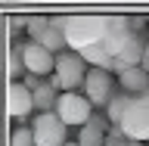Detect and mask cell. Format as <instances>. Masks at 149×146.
Wrapping results in <instances>:
<instances>
[{
    "mask_svg": "<svg viewBox=\"0 0 149 146\" xmlns=\"http://www.w3.org/2000/svg\"><path fill=\"white\" fill-rule=\"evenodd\" d=\"M102 34H106L102 16H68L65 22V41H68V50L74 53H84L87 47L102 44Z\"/></svg>",
    "mask_w": 149,
    "mask_h": 146,
    "instance_id": "1",
    "label": "cell"
},
{
    "mask_svg": "<svg viewBox=\"0 0 149 146\" xmlns=\"http://www.w3.org/2000/svg\"><path fill=\"white\" fill-rule=\"evenodd\" d=\"M87 75H90V65L84 62L81 53L65 50V53L56 56V75H53L56 90H62V93H78L74 87H84Z\"/></svg>",
    "mask_w": 149,
    "mask_h": 146,
    "instance_id": "2",
    "label": "cell"
},
{
    "mask_svg": "<svg viewBox=\"0 0 149 146\" xmlns=\"http://www.w3.org/2000/svg\"><path fill=\"white\" fill-rule=\"evenodd\" d=\"M56 115L62 118L65 128H87V121L93 118V103L84 93H59Z\"/></svg>",
    "mask_w": 149,
    "mask_h": 146,
    "instance_id": "3",
    "label": "cell"
},
{
    "mask_svg": "<svg viewBox=\"0 0 149 146\" xmlns=\"http://www.w3.org/2000/svg\"><path fill=\"white\" fill-rule=\"evenodd\" d=\"M37 146H65L68 143V128L62 124V118L56 112H37L31 121Z\"/></svg>",
    "mask_w": 149,
    "mask_h": 146,
    "instance_id": "4",
    "label": "cell"
},
{
    "mask_svg": "<svg viewBox=\"0 0 149 146\" xmlns=\"http://www.w3.org/2000/svg\"><path fill=\"white\" fill-rule=\"evenodd\" d=\"M84 96L93 103V109H96V106H102V109H106V106L118 96V81L112 78V72L90 68L87 81H84Z\"/></svg>",
    "mask_w": 149,
    "mask_h": 146,
    "instance_id": "5",
    "label": "cell"
},
{
    "mask_svg": "<svg viewBox=\"0 0 149 146\" xmlns=\"http://www.w3.org/2000/svg\"><path fill=\"white\" fill-rule=\"evenodd\" d=\"M118 128L127 134L130 143H146L149 140V106L140 96L130 100V106H127V112H124V118H121Z\"/></svg>",
    "mask_w": 149,
    "mask_h": 146,
    "instance_id": "6",
    "label": "cell"
},
{
    "mask_svg": "<svg viewBox=\"0 0 149 146\" xmlns=\"http://www.w3.org/2000/svg\"><path fill=\"white\" fill-rule=\"evenodd\" d=\"M22 59H25L28 75H37V78H47V75H56V56L47 50V47L28 41L22 44Z\"/></svg>",
    "mask_w": 149,
    "mask_h": 146,
    "instance_id": "7",
    "label": "cell"
},
{
    "mask_svg": "<svg viewBox=\"0 0 149 146\" xmlns=\"http://www.w3.org/2000/svg\"><path fill=\"white\" fill-rule=\"evenodd\" d=\"M146 41H143V34H130L127 41H124V47L118 50V56H115V68L112 72H130V68H140L143 65V56H146Z\"/></svg>",
    "mask_w": 149,
    "mask_h": 146,
    "instance_id": "8",
    "label": "cell"
},
{
    "mask_svg": "<svg viewBox=\"0 0 149 146\" xmlns=\"http://www.w3.org/2000/svg\"><path fill=\"white\" fill-rule=\"evenodd\" d=\"M6 106H9V115L16 121L28 118L31 112H34V93L28 90L25 84H9V93H6Z\"/></svg>",
    "mask_w": 149,
    "mask_h": 146,
    "instance_id": "9",
    "label": "cell"
},
{
    "mask_svg": "<svg viewBox=\"0 0 149 146\" xmlns=\"http://www.w3.org/2000/svg\"><path fill=\"white\" fill-rule=\"evenodd\" d=\"M134 34L130 31V19L118 16V19H106V34H102V47L109 50L112 56H118V50L124 47V41Z\"/></svg>",
    "mask_w": 149,
    "mask_h": 146,
    "instance_id": "10",
    "label": "cell"
},
{
    "mask_svg": "<svg viewBox=\"0 0 149 146\" xmlns=\"http://www.w3.org/2000/svg\"><path fill=\"white\" fill-rule=\"evenodd\" d=\"M109 118L106 115H93L87 121V128H81L78 134V146H106V134H109Z\"/></svg>",
    "mask_w": 149,
    "mask_h": 146,
    "instance_id": "11",
    "label": "cell"
},
{
    "mask_svg": "<svg viewBox=\"0 0 149 146\" xmlns=\"http://www.w3.org/2000/svg\"><path fill=\"white\" fill-rule=\"evenodd\" d=\"M118 87L121 93H127V96H143L149 90V75L143 68H130V72L118 75Z\"/></svg>",
    "mask_w": 149,
    "mask_h": 146,
    "instance_id": "12",
    "label": "cell"
},
{
    "mask_svg": "<svg viewBox=\"0 0 149 146\" xmlns=\"http://www.w3.org/2000/svg\"><path fill=\"white\" fill-rule=\"evenodd\" d=\"M84 62L90 65V68H102V72H112V68H115V56L109 53V50H106V47L102 44H96V47H87V50H84Z\"/></svg>",
    "mask_w": 149,
    "mask_h": 146,
    "instance_id": "13",
    "label": "cell"
},
{
    "mask_svg": "<svg viewBox=\"0 0 149 146\" xmlns=\"http://www.w3.org/2000/svg\"><path fill=\"white\" fill-rule=\"evenodd\" d=\"M34 93V109L37 112H56V103H59V93H56V84L53 81H44Z\"/></svg>",
    "mask_w": 149,
    "mask_h": 146,
    "instance_id": "14",
    "label": "cell"
},
{
    "mask_svg": "<svg viewBox=\"0 0 149 146\" xmlns=\"http://www.w3.org/2000/svg\"><path fill=\"white\" fill-rule=\"evenodd\" d=\"M6 72H9V81L19 84V78H25L28 68H25V59H22V44H13L9 47V65H6Z\"/></svg>",
    "mask_w": 149,
    "mask_h": 146,
    "instance_id": "15",
    "label": "cell"
},
{
    "mask_svg": "<svg viewBox=\"0 0 149 146\" xmlns=\"http://www.w3.org/2000/svg\"><path fill=\"white\" fill-rule=\"evenodd\" d=\"M130 100H134V96H127V93H118V96H115V100L106 106V118H109L112 128H118V124H121V118H124V112H127Z\"/></svg>",
    "mask_w": 149,
    "mask_h": 146,
    "instance_id": "16",
    "label": "cell"
},
{
    "mask_svg": "<svg viewBox=\"0 0 149 146\" xmlns=\"http://www.w3.org/2000/svg\"><path fill=\"white\" fill-rule=\"evenodd\" d=\"M47 31H50V16H28V37L31 41H40Z\"/></svg>",
    "mask_w": 149,
    "mask_h": 146,
    "instance_id": "17",
    "label": "cell"
},
{
    "mask_svg": "<svg viewBox=\"0 0 149 146\" xmlns=\"http://www.w3.org/2000/svg\"><path fill=\"white\" fill-rule=\"evenodd\" d=\"M9 146H37V143H34V131L19 124V128L9 134Z\"/></svg>",
    "mask_w": 149,
    "mask_h": 146,
    "instance_id": "18",
    "label": "cell"
},
{
    "mask_svg": "<svg viewBox=\"0 0 149 146\" xmlns=\"http://www.w3.org/2000/svg\"><path fill=\"white\" fill-rule=\"evenodd\" d=\"M106 146H130L127 134L121 128H109V134H106Z\"/></svg>",
    "mask_w": 149,
    "mask_h": 146,
    "instance_id": "19",
    "label": "cell"
},
{
    "mask_svg": "<svg viewBox=\"0 0 149 146\" xmlns=\"http://www.w3.org/2000/svg\"><path fill=\"white\" fill-rule=\"evenodd\" d=\"M6 28H9V31H22V28L28 31V16H9L6 19Z\"/></svg>",
    "mask_w": 149,
    "mask_h": 146,
    "instance_id": "20",
    "label": "cell"
},
{
    "mask_svg": "<svg viewBox=\"0 0 149 146\" xmlns=\"http://www.w3.org/2000/svg\"><path fill=\"white\" fill-rule=\"evenodd\" d=\"M146 28H149V19H137V16L130 19V31H134V34H140V31H146Z\"/></svg>",
    "mask_w": 149,
    "mask_h": 146,
    "instance_id": "21",
    "label": "cell"
},
{
    "mask_svg": "<svg viewBox=\"0 0 149 146\" xmlns=\"http://www.w3.org/2000/svg\"><path fill=\"white\" fill-rule=\"evenodd\" d=\"M140 68H143V72L149 75V47H146V56H143V65H140Z\"/></svg>",
    "mask_w": 149,
    "mask_h": 146,
    "instance_id": "22",
    "label": "cell"
},
{
    "mask_svg": "<svg viewBox=\"0 0 149 146\" xmlns=\"http://www.w3.org/2000/svg\"><path fill=\"white\" fill-rule=\"evenodd\" d=\"M65 146H78V140H68V143H65Z\"/></svg>",
    "mask_w": 149,
    "mask_h": 146,
    "instance_id": "23",
    "label": "cell"
},
{
    "mask_svg": "<svg viewBox=\"0 0 149 146\" xmlns=\"http://www.w3.org/2000/svg\"><path fill=\"white\" fill-rule=\"evenodd\" d=\"M130 146H146V143H130Z\"/></svg>",
    "mask_w": 149,
    "mask_h": 146,
    "instance_id": "24",
    "label": "cell"
}]
</instances>
